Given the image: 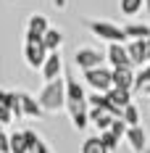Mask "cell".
I'll return each instance as SVG.
<instances>
[{
    "label": "cell",
    "instance_id": "ba28073f",
    "mask_svg": "<svg viewBox=\"0 0 150 153\" xmlns=\"http://www.w3.org/2000/svg\"><path fill=\"white\" fill-rule=\"evenodd\" d=\"M105 56H108L111 66H132L126 42H108V53H105Z\"/></svg>",
    "mask_w": 150,
    "mask_h": 153
},
{
    "label": "cell",
    "instance_id": "7a4b0ae2",
    "mask_svg": "<svg viewBox=\"0 0 150 153\" xmlns=\"http://www.w3.org/2000/svg\"><path fill=\"white\" fill-rule=\"evenodd\" d=\"M84 24H87V29H90L98 40H105V42H126V40H129L126 29H124V27H119V24H113V21L87 19Z\"/></svg>",
    "mask_w": 150,
    "mask_h": 153
},
{
    "label": "cell",
    "instance_id": "5b68a950",
    "mask_svg": "<svg viewBox=\"0 0 150 153\" xmlns=\"http://www.w3.org/2000/svg\"><path fill=\"white\" fill-rule=\"evenodd\" d=\"M108 56H103L100 50H95V48H79L74 53V63L82 69V71H87V69H95V66H103V61Z\"/></svg>",
    "mask_w": 150,
    "mask_h": 153
},
{
    "label": "cell",
    "instance_id": "7402d4cb",
    "mask_svg": "<svg viewBox=\"0 0 150 153\" xmlns=\"http://www.w3.org/2000/svg\"><path fill=\"white\" fill-rule=\"evenodd\" d=\"M100 140H103V145H105V148L113 153L116 148H119V140H121V137H119V135H113L111 129H103V132H100Z\"/></svg>",
    "mask_w": 150,
    "mask_h": 153
},
{
    "label": "cell",
    "instance_id": "d6a6232c",
    "mask_svg": "<svg viewBox=\"0 0 150 153\" xmlns=\"http://www.w3.org/2000/svg\"><path fill=\"white\" fill-rule=\"evenodd\" d=\"M142 92H145V95H150V85H148V87H142Z\"/></svg>",
    "mask_w": 150,
    "mask_h": 153
},
{
    "label": "cell",
    "instance_id": "e0dca14e",
    "mask_svg": "<svg viewBox=\"0 0 150 153\" xmlns=\"http://www.w3.org/2000/svg\"><path fill=\"white\" fill-rule=\"evenodd\" d=\"M42 42H45L47 50H61V45H63V32L55 29V27H50L45 32V37H42Z\"/></svg>",
    "mask_w": 150,
    "mask_h": 153
},
{
    "label": "cell",
    "instance_id": "9a60e30c",
    "mask_svg": "<svg viewBox=\"0 0 150 153\" xmlns=\"http://www.w3.org/2000/svg\"><path fill=\"white\" fill-rule=\"evenodd\" d=\"M24 137H27V148H29V153H50V151H47V145L42 143V137H40L34 129H24Z\"/></svg>",
    "mask_w": 150,
    "mask_h": 153
},
{
    "label": "cell",
    "instance_id": "ac0fdd59",
    "mask_svg": "<svg viewBox=\"0 0 150 153\" xmlns=\"http://www.w3.org/2000/svg\"><path fill=\"white\" fill-rule=\"evenodd\" d=\"M108 98L116 103L119 108H126L129 103H132V90H121V87H111L108 90Z\"/></svg>",
    "mask_w": 150,
    "mask_h": 153
},
{
    "label": "cell",
    "instance_id": "836d02e7",
    "mask_svg": "<svg viewBox=\"0 0 150 153\" xmlns=\"http://www.w3.org/2000/svg\"><path fill=\"white\" fill-rule=\"evenodd\" d=\"M145 153H150V151H145Z\"/></svg>",
    "mask_w": 150,
    "mask_h": 153
},
{
    "label": "cell",
    "instance_id": "8992f818",
    "mask_svg": "<svg viewBox=\"0 0 150 153\" xmlns=\"http://www.w3.org/2000/svg\"><path fill=\"white\" fill-rule=\"evenodd\" d=\"M47 29H50V21H47V16H42V13H32V16H29V21H27V42H37V40H42Z\"/></svg>",
    "mask_w": 150,
    "mask_h": 153
},
{
    "label": "cell",
    "instance_id": "2e32d148",
    "mask_svg": "<svg viewBox=\"0 0 150 153\" xmlns=\"http://www.w3.org/2000/svg\"><path fill=\"white\" fill-rule=\"evenodd\" d=\"M142 8H145V0H119V11L124 16H129V19L142 13Z\"/></svg>",
    "mask_w": 150,
    "mask_h": 153
},
{
    "label": "cell",
    "instance_id": "1f68e13d",
    "mask_svg": "<svg viewBox=\"0 0 150 153\" xmlns=\"http://www.w3.org/2000/svg\"><path fill=\"white\" fill-rule=\"evenodd\" d=\"M145 11H148V13H150V0H145Z\"/></svg>",
    "mask_w": 150,
    "mask_h": 153
},
{
    "label": "cell",
    "instance_id": "44dd1931",
    "mask_svg": "<svg viewBox=\"0 0 150 153\" xmlns=\"http://www.w3.org/2000/svg\"><path fill=\"white\" fill-rule=\"evenodd\" d=\"M11 153H29L24 132H13V135H11Z\"/></svg>",
    "mask_w": 150,
    "mask_h": 153
},
{
    "label": "cell",
    "instance_id": "5bb4252c",
    "mask_svg": "<svg viewBox=\"0 0 150 153\" xmlns=\"http://www.w3.org/2000/svg\"><path fill=\"white\" fill-rule=\"evenodd\" d=\"M126 50H129L132 66H142V63H148V56H145V40H129V42H126Z\"/></svg>",
    "mask_w": 150,
    "mask_h": 153
},
{
    "label": "cell",
    "instance_id": "4316f807",
    "mask_svg": "<svg viewBox=\"0 0 150 153\" xmlns=\"http://www.w3.org/2000/svg\"><path fill=\"white\" fill-rule=\"evenodd\" d=\"M16 95H18V92L0 90V106H8V108H13V103H16Z\"/></svg>",
    "mask_w": 150,
    "mask_h": 153
},
{
    "label": "cell",
    "instance_id": "d4e9b609",
    "mask_svg": "<svg viewBox=\"0 0 150 153\" xmlns=\"http://www.w3.org/2000/svg\"><path fill=\"white\" fill-rule=\"evenodd\" d=\"M124 122L129 124V127L140 124V111H137V106H134V103H129V106L124 108Z\"/></svg>",
    "mask_w": 150,
    "mask_h": 153
},
{
    "label": "cell",
    "instance_id": "83f0119b",
    "mask_svg": "<svg viewBox=\"0 0 150 153\" xmlns=\"http://www.w3.org/2000/svg\"><path fill=\"white\" fill-rule=\"evenodd\" d=\"M16 116H13V111H11V108L8 106H0V122L3 124H8V122H13Z\"/></svg>",
    "mask_w": 150,
    "mask_h": 153
},
{
    "label": "cell",
    "instance_id": "4fadbf2b",
    "mask_svg": "<svg viewBox=\"0 0 150 153\" xmlns=\"http://www.w3.org/2000/svg\"><path fill=\"white\" fill-rule=\"evenodd\" d=\"M63 76H66V95H69V103H84L87 95H84V90H82V85L71 76V71H66Z\"/></svg>",
    "mask_w": 150,
    "mask_h": 153
},
{
    "label": "cell",
    "instance_id": "277c9868",
    "mask_svg": "<svg viewBox=\"0 0 150 153\" xmlns=\"http://www.w3.org/2000/svg\"><path fill=\"white\" fill-rule=\"evenodd\" d=\"M47 56H50V50L45 48L42 40L24 45V58H27V66H29V69H42L45 61H47Z\"/></svg>",
    "mask_w": 150,
    "mask_h": 153
},
{
    "label": "cell",
    "instance_id": "f546056e",
    "mask_svg": "<svg viewBox=\"0 0 150 153\" xmlns=\"http://www.w3.org/2000/svg\"><path fill=\"white\" fill-rule=\"evenodd\" d=\"M145 56H148V63H150V37L145 40Z\"/></svg>",
    "mask_w": 150,
    "mask_h": 153
},
{
    "label": "cell",
    "instance_id": "8fae6325",
    "mask_svg": "<svg viewBox=\"0 0 150 153\" xmlns=\"http://www.w3.org/2000/svg\"><path fill=\"white\" fill-rule=\"evenodd\" d=\"M21 95V108H24V116H32V119H42L45 116V108L37 98H32L29 92H18Z\"/></svg>",
    "mask_w": 150,
    "mask_h": 153
},
{
    "label": "cell",
    "instance_id": "9c48e42d",
    "mask_svg": "<svg viewBox=\"0 0 150 153\" xmlns=\"http://www.w3.org/2000/svg\"><path fill=\"white\" fill-rule=\"evenodd\" d=\"M134 66H113V87L121 90H134Z\"/></svg>",
    "mask_w": 150,
    "mask_h": 153
},
{
    "label": "cell",
    "instance_id": "3957f363",
    "mask_svg": "<svg viewBox=\"0 0 150 153\" xmlns=\"http://www.w3.org/2000/svg\"><path fill=\"white\" fill-rule=\"evenodd\" d=\"M84 79L92 90L108 92L113 87V69H103V66H95V69H87L84 71Z\"/></svg>",
    "mask_w": 150,
    "mask_h": 153
},
{
    "label": "cell",
    "instance_id": "f1b7e54d",
    "mask_svg": "<svg viewBox=\"0 0 150 153\" xmlns=\"http://www.w3.org/2000/svg\"><path fill=\"white\" fill-rule=\"evenodd\" d=\"M0 151H3V153H11V135H5L3 129H0Z\"/></svg>",
    "mask_w": 150,
    "mask_h": 153
},
{
    "label": "cell",
    "instance_id": "4dcf8cb0",
    "mask_svg": "<svg viewBox=\"0 0 150 153\" xmlns=\"http://www.w3.org/2000/svg\"><path fill=\"white\" fill-rule=\"evenodd\" d=\"M53 5L55 8H66V0H53Z\"/></svg>",
    "mask_w": 150,
    "mask_h": 153
},
{
    "label": "cell",
    "instance_id": "30bf717a",
    "mask_svg": "<svg viewBox=\"0 0 150 153\" xmlns=\"http://www.w3.org/2000/svg\"><path fill=\"white\" fill-rule=\"evenodd\" d=\"M126 140H129V145H132L134 153H145L148 151V132H145L140 124H134V127L126 129Z\"/></svg>",
    "mask_w": 150,
    "mask_h": 153
},
{
    "label": "cell",
    "instance_id": "52a82bcc",
    "mask_svg": "<svg viewBox=\"0 0 150 153\" xmlns=\"http://www.w3.org/2000/svg\"><path fill=\"white\" fill-rule=\"evenodd\" d=\"M42 76H45V82L63 76V58H61V50H50L45 66H42Z\"/></svg>",
    "mask_w": 150,
    "mask_h": 153
},
{
    "label": "cell",
    "instance_id": "7c38bea8",
    "mask_svg": "<svg viewBox=\"0 0 150 153\" xmlns=\"http://www.w3.org/2000/svg\"><path fill=\"white\" fill-rule=\"evenodd\" d=\"M113 114L111 111H105V108H100V106H90V122L103 132V129H111V124H113Z\"/></svg>",
    "mask_w": 150,
    "mask_h": 153
},
{
    "label": "cell",
    "instance_id": "6da1fadb",
    "mask_svg": "<svg viewBox=\"0 0 150 153\" xmlns=\"http://www.w3.org/2000/svg\"><path fill=\"white\" fill-rule=\"evenodd\" d=\"M45 111H61V108L69 103V95H66V76H58V79H50L45 87L40 90V98H37Z\"/></svg>",
    "mask_w": 150,
    "mask_h": 153
},
{
    "label": "cell",
    "instance_id": "484cf974",
    "mask_svg": "<svg viewBox=\"0 0 150 153\" xmlns=\"http://www.w3.org/2000/svg\"><path fill=\"white\" fill-rule=\"evenodd\" d=\"M126 129H129V124L124 122L121 116H116L113 124H111V132H113V135H119V137H126Z\"/></svg>",
    "mask_w": 150,
    "mask_h": 153
},
{
    "label": "cell",
    "instance_id": "d6986e66",
    "mask_svg": "<svg viewBox=\"0 0 150 153\" xmlns=\"http://www.w3.org/2000/svg\"><path fill=\"white\" fill-rule=\"evenodd\" d=\"M124 29L129 34V40H148L150 37V24H137V21H132V24H126Z\"/></svg>",
    "mask_w": 150,
    "mask_h": 153
},
{
    "label": "cell",
    "instance_id": "603a6c76",
    "mask_svg": "<svg viewBox=\"0 0 150 153\" xmlns=\"http://www.w3.org/2000/svg\"><path fill=\"white\" fill-rule=\"evenodd\" d=\"M148 85H150V63H148V66H142L140 74L134 76V90L142 92V87H148Z\"/></svg>",
    "mask_w": 150,
    "mask_h": 153
},
{
    "label": "cell",
    "instance_id": "cb8c5ba5",
    "mask_svg": "<svg viewBox=\"0 0 150 153\" xmlns=\"http://www.w3.org/2000/svg\"><path fill=\"white\" fill-rule=\"evenodd\" d=\"M71 124H74L76 129H87V124H90V111H76V114H71Z\"/></svg>",
    "mask_w": 150,
    "mask_h": 153
},
{
    "label": "cell",
    "instance_id": "ffe728a7",
    "mask_svg": "<svg viewBox=\"0 0 150 153\" xmlns=\"http://www.w3.org/2000/svg\"><path fill=\"white\" fill-rule=\"evenodd\" d=\"M82 153H111V151L103 145L100 137H87L84 143H82Z\"/></svg>",
    "mask_w": 150,
    "mask_h": 153
}]
</instances>
